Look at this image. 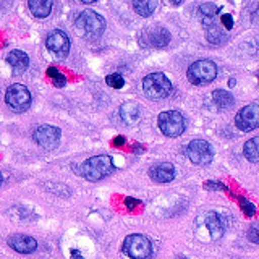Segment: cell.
Here are the masks:
<instances>
[{
    "label": "cell",
    "mask_w": 259,
    "mask_h": 259,
    "mask_svg": "<svg viewBox=\"0 0 259 259\" xmlns=\"http://www.w3.org/2000/svg\"><path fill=\"white\" fill-rule=\"evenodd\" d=\"M113 160L110 156H94L84 160V164L81 165L79 174L83 175L86 180L91 182H99L107 175L113 172Z\"/></svg>",
    "instance_id": "obj_1"
},
{
    "label": "cell",
    "mask_w": 259,
    "mask_h": 259,
    "mask_svg": "<svg viewBox=\"0 0 259 259\" xmlns=\"http://www.w3.org/2000/svg\"><path fill=\"white\" fill-rule=\"evenodd\" d=\"M105 29V20L99 13L93 10H84L76 20V31L86 39H97Z\"/></svg>",
    "instance_id": "obj_2"
},
{
    "label": "cell",
    "mask_w": 259,
    "mask_h": 259,
    "mask_svg": "<svg viewBox=\"0 0 259 259\" xmlns=\"http://www.w3.org/2000/svg\"><path fill=\"white\" fill-rule=\"evenodd\" d=\"M143 91L149 99H165L172 93V83L164 73H151L143 79Z\"/></svg>",
    "instance_id": "obj_3"
},
{
    "label": "cell",
    "mask_w": 259,
    "mask_h": 259,
    "mask_svg": "<svg viewBox=\"0 0 259 259\" xmlns=\"http://www.w3.org/2000/svg\"><path fill=\"white\" fill-rule=\"evenodd\" d=\"M217 76V67L212 60H198L190 65L188 68V79L190 83L196 84V86H202L207 84L210 81H214V78Z\"/></svg>",
    "instance_id": "obj_4"
},
{
    "label": "cell",
    "mask_w": 259,
    "mask_h": 259,
    "mask_svg": "<svg viewBox=\"0 0 259 259\" xmlns=\"http://www.w3.org/2000/svg\"><path fill=\"white\" fill-rule=\"evenodd\" d=\"M157 125L159 130L165 136L168 138H177L185 132V117L180 112L177 110H168V112H162L159 118H157Z\"/></svg>",
    "instance_id": "obj_5"
},
{
    "label": "cell",
    "mask_w": 259,
    "mask_h": 259,
    "mask_svg": "<svg viewBox=\"0 0 259 259\" xmlns=\"http://www.w3.org/2000/svg\"><path fill=\"white\" fill-rule=\"evenodd\" d=\"M5 102L10 110L16 113H23L31 105V93L23 84H12L5 93Z\"/></svg>",
    "instance_id": "obj_6"
},
{
    "label": "cell",
    "mask_w": 259,
    "mask_h": 259,
    "mask_svg": "<svg viewBox=\"0 0 259 259\" xmlns=\"http://www.w3.org/2000/svg\"><path fill=\"white\" fill-rule=\"evenodd\" d=\"M123 251L132 259H149L152 254L151 241L140 233H133L125 238Z\"/></svg>",
    "instance_id": "obj_7"
},
{
    "label": "cell",
    "mask_w": 259,
    "mask_h": 259,
    "mask_svg": "<svg viewBox=\"0 0 259 259\" xmlns=\"http://www.w3.org/2000/svg\"><path fill=\"white\" fill-rule=\"evenodd\" d=\"M186 154H188L190 160L196 165H207L214 157V152L210 144L204 140H193L188 148H186Z\"/></svg>",
    "instance_id": "obj_8"
},
{
    "label": "cell",
    "mask_w": 259,
    "mask_h": 259,
    "mask_svg": "<svg viewBox=\"0 0 259 259\" xmlns=\"http://www.w3.org/2000/svg\"><path fill=\"white\" fill-rule=\"evenodd\" d=\"M235 125L241 132H253V130L259 128V105L249 104L243 107L235 117Z\"/></svg>",
    "instance_id": "obj_9"
},
{
    "label": "cell",
    "mask_w": 259,
    "mask_h": 259,
    "mask_svg": "<svg viewBox=\"0 0 259 259\" xmlns=\"http://www.w3.org/2000/svg\"><path fill=\"white\" fill-rule=\"evenodd\" d=\"M34 141L47 151L55 149L60 141V130L52 125H40L34 130Z\"/></svg>",
    "instance_id": "obj_10"
},
{
    "label": "cell",
    "mask_w": 259,
    "mask_h": 259,
    "mask_svg": "<svg viewBox=\"0 0 259 259\" xmlns=\"http://www.w3.org/2000/svg\"><path fill=\"white\" fill-rule=\"evenodd\" d=\"M46 46L57 59H65L70 52V39L63 31L55 29L46 39Z\"/></svg>",
    "instance_id": "obj_11"
},
{
    "label": "cell",
    "mask_w": 259,
    "mask_h": 259,
    "mask_svg": "<svg viewBox=\"0 0 259 259\" xmlns=\"http://www.w3.org/2000/svg\"><path fill=\"white\" fill-rule=\"evenodd\" d=\"M168 42H170V32L162 26L149 28L141 34V44L148 47L160 49V47H165Z\"/></svg>",
    "instance_id": "obj_12"
},
{
    "label": "cell",
    "mask_w": 259,
    "mask_h": 259,
    "mask_svg": "<svg viewBox=\"0 0 259 259\" xmlns=\"http://www.w3.org/2000/svg\"><path fill=\"white\" fill-rule=\"evenodd\" d=\"M8 245H10V248H13L16 253L29 254L32 251H36L37 241L32 237H28V235H13V237L8 238Z\"/></svg>",
    "instance_id": "obj_13"
},
{
    "label": "cell",
    "mask_w": 259,
    "mask_h": 259,
    "mask_svg": "<svg viewBox=\"0 0 259 259\" xmlns=\"http://www.w3.org/2000/svg\"><path fill=\"white\" fill-rule=\"evenodd\" d=\"M151 178L157 183H168L175 178V168L168 162H160V164L154 165L149 172Z\"/></svg>",
    "instance_id": "obj_14"
},
{
    "label": "cell",
    "mask_w": 259,
    "mask_h": 259,
    "mask_svg": "<svg viewBox=\"0 0 259 259\" xmlns=\"http://www.w3.org/2000/svg\"><path fill=\"white\" fill-rule=\"evenodd\" d=\"M7 62L10 63L15 75H21V73H24L29 67V57L23 51H12L7 57Z\"/></svg>",
    "instance_id": "obj_15"
},
{
    "label": "cell",
    "mask_w": 259,
    "mask_h": 259,
    "mask_svg": "<svg viewBox=\"0 0 259 259\" xmlns=\"http://www.w3.org/2000/svg\"><path fill=\"white\" fill-rule=\"evenodd\" d=\"M120 117L126 125H135L141 118V107L136 102H125L120 107Z\"/></svg>",
    "instance_id": "obj_16"
},
{
    "label": "cell",
    "mask_w": 259,
    "mask_h": 259,
    "mask_svg": "<svg viewBox=\"0 0 259 259\" xmlns=\"http://www.w3.org/2000/svg\"><path fill=\"white\" fill-rule=\"evenodd\" d=\"M206 227H207V230L210 232V237H212L214 240L222 237L224 224H222V219L219 217L217 212H207L206 214Z\"/></svg>",
    "instance_id": "obj_17"
},
{
    "label": "cell",
    "mask_w": 259,
    "mask_h": 259,
    "mask_svg": "<svg viewBox=\"0 0 259 259\" xmlns=\"http://www.w3.org/2000/svg\"><path fill=\"white\" fill-rule=\"evenodd\" d=\"M28 8L36 18H46L52 12V2L51 0H29Z\"/></svg>",
    "instance_id": "obj_18"
},
{
    "label": "cell",
    "mask_w": 259,
    "mask_h": 259,
    "mask_svg": "<svg viewBox=\"0 0 259 259\" xmlns=\"http://www.w3.org/2000/svg\"><path fill=\"white\" fill-rule=\"evenodd\" d=\"M212 101L215 104V107L219 110H227L233 105V96L229 91H224V89H217L212 93Z\"/></svg>",
    "instance_id": "obj_19"
},
{
    "label": "cell",
    "mask_w": 259,
    "mask_h": 259,
    "mask_svg": "<svg viewBox=\"0 0 259 259\" xmlns=\"http://www.w3.org/2000/svg\"><path fill=\"white\" fill-rule=\"evenodd\" d=\"M156 7H157V4L154 2V0H136V2H133L135 12L140 16H144V18L151 16L154 13V10H156Z\"/></svg>",
    "instance_id": "obj_20"
},
{
    "label": "cell",
    "mask_w": 259,
    "mask_h": 259,
    "mask_svg": "<svg viewBox=\"0 0 259 259\" xmlns=\"http://www.w3.org/2000/svg\"><path fill=\"white\" fill-rule=\"evenodd\" d=\"M206 37H207L209 42L214 44V46L222 44L224 40L227 39V36L224 34V31L214 23H209V26H206Z\"/></svg>",
    "instance_id": "obj_21"
},
{
    "label": "cell",
    "mask_w": 259,
    "mask_h": 259,
    "mask_svg": "<svg viewBox=\"0 0 259 259\" xmlns=\"http://www.w3.org/2000/svg\"><path fill=\"white\" fill-rule=\"evenodd\" d=\"M243 154L249 162H259V136L251 138L246 141L245 148H243Z\"/></svg>",
    "instance_id": "obj_22"
},
{
    "label": "cell",
    "mask_w": 259,
    "mask_h": 259,
    "mask_svg": "<svg viewBox=\"0 0 259 259\" xmlns=\"http://www.w3.org/2000/svg\"><path fill=\"white\" fill-rule=\"evenodd\" d=\"M47 76L52 79L54 86H57V88H63L65 84H67V78H65V75H62V73L55 67L47 68Z\"/></svg>",
    "instance_id": "obj_23"
},
{
    "label": "cell",
    "mask_w": 259,
    "mask_h": 259,
    "mask_svg": "<svg viewBox=\"0 0 259 259\" xmlns=\"http://www.w3.org/2000/svg\"><path fill=\"white\" fill-rule=\"evenodd\" d=\"M199 13L204 16V18L210 20L212 16H215L219 13V7L215 4H210V2L202 4V5H199Z\"/></svg>",
    "instance_id": "obj_24"
},
{
    "label": "cell",
    "mask_w": 259,
    "mask_h": 259,
    "mask_svg": "<svg viewBox=\"0 0 259 259\" xmlns=\"http://www.w3.org/2000/svg\"><path fill=\"white\" fill-rule=\"evenodd\" d=\"M105 83L113 89H121L125 84V79L121 75H118V73H113V75H109L107 78H105Z\"/></svg>",
    "instance_id": "obj_25"
},
{
    "label": "cell",
    "mask_w": 259,
    "mask_h": 259,
    "mask_svg": "<svg viewBox=\"0 0 259 259\" xmlns=\"http://www.w3.org/2000/svg\"><path fill=\"white\" fill-rule=\"evenodd\" d=\"M240 204H241V210L245 212L248 217H253L254 214H256V207H254V204H251L249 201H246V199H240Z\"/></svg>",
    "instance_id": "obj_26"
},
{
    "label": "cell",
    "mask_w": 259,
    "mask_h": 259,
    "mask_svg": "<svg viewBox=\"0 0 259 259\" xmlns=\"http://www.w3.org/2000/svg\"><path fill=\"white\" fill-rule=\"evenodd\" d=\"M204 188L206 190H224V191H227V186L224 183H215V182H207L204 185Z\"/></svg>",
    "instance_id": "obj_27"
},
{
    "label": "cell",
    "mask_w": 259,
    "mask_h": 259,
    "mask_svg": "<svg viewBox=\"0 0 259 259\" xmlns=\"http://www.w3.org/2000/svg\"><path fill=\"white\" fill-rule=\"evenodd\" d=\"M248 240L253 241V243H259V229H256V227L249 229V232H248Z\"/></svg>",
    "instance_id": "obj_28"
},
{
    "label": "cell",
    "mask_w": 259,
    "mask_h": 259,
    "mask_svg": "<svg viewBox=\"0 0 259 259\" xmlns=\"http://www.w3.org/2000/svg\"><path fill=\"white\" fill-rule=\"evenodd\" d=\"M222 24L227 28V29H232L233 28V18L230 15H222V18H221Z\"/></svg>",
    "instance_id": "obj_29"
},
{
    "label": "cell",
    "mask_w": 259,
    "mask_h": 259,
    "mask_svg": "<svg viewBox=\"0 0 259 259\" xmlns=\"http://www.w3.org/2000/svg\"><path fill=\"white\" fill-rule=\"evenodd\" d=\"M125 204H126L130 209H133L135 206L140 204V201H138V199H133V198H126V199H125Z\"/></svg>",
    "instance_id": "obj_30"
},
{
    "label": "cell",
    "mask_w": 259,
    "mask_h": 259,
    "mask_svg": "<svg viewBox=\"0 0 259 259\" xmlns=\"http://www.w3.org/2000/svg\"><path fill=\"white\" fill-rule=\"evenodd\" d=\"M70 253H71V259H83L81 253H79V251H76V249H71Z\"/></svg>",
    "instance_id": "obj_31"
},
{
    "label": "cell",
    "mask_w": 259,
    "mask_h": 259,
    "mask_svg": "<svg viewBox=\"0 0 259 259\" xmlns=\"http://www.w3.org/2000/svg\"><path fill=\"white\" fill-rule=\"evenodd\" d=\"M123 143H125V138L123 136H118V138H115V140H113V144H115V146H121Z\"/></svg>",
    "instance_id": "obj_32"
}]
</instances>
